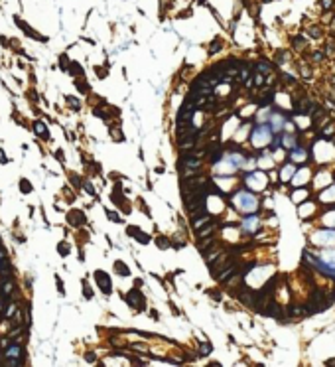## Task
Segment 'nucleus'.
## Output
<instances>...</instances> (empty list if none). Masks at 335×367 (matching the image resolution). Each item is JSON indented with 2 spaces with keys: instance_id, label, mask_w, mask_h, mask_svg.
<instances>
[{
  "instance_id": "obj_26",
  "label": "nucleus",
  "mask_w": 335,
  "mask_h": 367,
  "mask_svg": "<svg viewBox=\"0 0 335 367\" xmlns=\"http://www.w3.org/2000/svg\"><path fill=\"white\" fill-rule=\"evenodd\" d=\"M77 87H79V91H83V93H87V85H85V83H81V81H79V83H77Z\"/></svg>"
},
{
  "instance_id": "obj_15",
  "label": "nucleus",
  "mask_w": 335,
  "mask_h": 367,
  "mask_svg": "<svg viewBox=\"0 0 335 367\" xmlns=\"http://www.w3.org/2000/svg\"><path fill=\"white\" fill-rule=\"evenodd\" d=\"M69 71L75 73V75H83V69L79 67V63H71V65H69Z\"/></svg>"
},
{
  "instance_id": "obj_14",
  "label": "nucleus",
  "mask_w": 335,
  "mask_h": 367,
  "mask_svg": "<svg viewBox=\"0 0 335 367\" xmlns=\"http://www.w3.org/2000/svg\"><path fill=\"white\" fill-rule=\"evenodd\" d=\"M256 225H258V223H256V219H248L246 223H245V231H255V229H256Z\"/></svg>"
},
{
  "instance_id": "obj_16",
  "label": "nucleus",
  "mask_w": 335,
  "mask_h": 367,
  "mask_svg": "<svg viewBox=\"0 0 335 367\" xmlns=\"http://www.w3.org/2000/svg\"><path fill=\"white\" fill-rule=\"evenodd\" d=\"M213 231H215V225H209L207 229H197V233H199V237H205V235L213 233Z\"/></svg>"
},
{
  "instance_id": "obj_17",
  "label": "nucleus",
  "mask_w": 335,
  "mask_h": 367,
  "mask_svg": "<svg viewBox=\"0 0 335 367\" xmlns=\"http://www.w3.org/2000/svg\"><path fill=\"white\" fill-rule=\"evenodd\" d=\"M156 245H158L160 249H166V247H168V239H166V237H158V239H156Z\"/></svg>"
},
{
  "instance_id": "obj_11",
  "label": "nucleus",
  "mask_w": 335,
  "mask_h": 367,
  "mask_svg": "<svg viewBox=\"0 0 335 367\" xmlns=\"http://www.w3.org/2000/svg\"><path fill=\"white\" fill-rule=\"evenodd\" d=\"M115 268H116V272L120 274V276H126V274H130L128 267H126L124 263H120V261H116V263H115Z\"/></svg>"
},
{
  "instance_id": "obj_24",
  "label": "nucleus",
  "mask_w": 335,
  "mask_h": 367,
  "mask_svg": "<svg viewBox=\"0 0 335 367\" xmlns=\"http://www.w3.org/2000/svg\"><path fill=\"white\" fill-rule=\"evenodd\" d=\"M258 71H260V73H268L270 69H268V65H266V63H260V65H258Z\"/></svg>"
},
{
  "instance_id": "obj_21",
  "label": "nucleus",
  "mask_w": 335,
  "mask_h": 367,
  "mask_svg": "<svg viewBox=\"0 0 335 367\" xmlns=\"http://www.w3.org/2000/svg\"><path fill=\"white\" fill-rule=\"evenodd\" d=\"M83 288H85V296H87V298H91V296H93V292H91V288H89L87 282H83Z\"/></svg>"
},
{
  "instance_id": "obj_31",
  "label": "nucleus",
  "mask_w": 335,
  "mask_h": 367,
  "mask_svg": "<svg viewBox=\"0 0 335 367\" xmlns=\"http://www.w3.org/2000/svg\"><path fill=\"white\" fill-rule=\"evenodd\" d=\"M109 217H111L112 221H118V215H116V213H112V211H109Z\"/></svg>"
},
{
  "instance_id": "obj_5",
  "label": "nucleus",
  "mask_w": 335,
  "mask_h": 367,
  "mask_svg": "<svg viewBox=\"0 0 335 367\" xmlns=\"http://www.w3.org/2000/svg\"><path fill=\"white\" fill-rule=\"evenodd\" d=\"M4 355H6L8 359H20V357H22V347H20L18 343H10ZM20 361H22V359H20Z\"/></svg>"
},
{
  "instance_id": "obj_33",
  "label": "nucleus",
  "mask_w": 335,
  "mask_h": 367,
  "mask_svg": "<svg viewBox=\"0 0 335 367\" xmlns=\"http://www.w3.org/2000/svg\"><path fill=\"white\" fill-rule=\"evenodd\" d=\"M0 162H2V164H6V156H4L2 150H0Z\"/></svg>"
},
{
  "instance_id": "obj_12",
  "label": "nucleus",
  "mask_w": 335,
  "mask_h": 367,
  "mask_svg": "<svg viewBox=\"0 0 335 367\" xmlns=\"http://www.w3.org/2000/svg\"><path fill=\"white\" fill-rule=\"evenodd\" d=\"M128 235H134V237H138V241H142V243H146V241L150 239V237L146 235V233H140V231H138V229H134V227H130V229H128Z\"/></svg>"
},
{
  "instance_id": "obj_29",
  "label": "nucleus",
  "mask_w": 335,
  "mask_h": 367,
  "mask_svg": "<svg viewBox=\"0 0 335 367\" xmlns=\"http://www.w3.org/2000/svg\"><path fill=\"white\" fill-rule=\"evenodd\" d=\"M248 77V69L245 67V69H242V71H241V79H246Z\"/></svg>"
},
{
  "instance_id": "obj_32",
  "label": "nucleus",
  "mask_w": 335,
  "mask_h": 367,
  "mask_svg": "<svg viewBox=\"0 0 335 367\" xmlns=\"http://www.w3.org/2000/svg\"><path fill=\"white\" fill-rule=\"evenodd\" d=\"M61 67H63V69H65V67H67V57H65V55H63V57H61Z\"/></svg>"
},
{
  "instance_id": "obj_27",
  "label": "nucleus",
  "mask_w": 335,
  "mask_h": 367,
  "mask_svg": "<svg viewBox=\"0 0 335 367\" xmlns=\"http://www.w3.org/2000/svg\"><path fill=\"white\" fill-rule=\"evenodd\" d=\"M219 46H221L219 42H213V46H211V53H215V51H217V50H219Z\"/></svg>"
},
{
  "instance_id": "obj_22",
  "label": "nucleus",
  "mask_w": 335,
  "mask_h": 367,
  "mask_svg": "<svg viewBox=\"0 0 335 367\" xmlns=\"http://www.w3.org/2000/svg\"><path fill=\"white\" fill-rule=\"evenodd\" d=\"M83 188H85V190H87V192L91 193V196H95V190H93V186H91V184H87V182H85V184H83Z\"/></svg>"
},
{
  "instance_id": "obj_30",
  "label": "nucleus",
  "mask_w": 335,
  "mask_h": 367,
  "mask_svg": "<svg viewBox=\"0 0 335 367\" xmlns=\"http://www.w3.org/2000/svg\"><path fill=\"white\" fill-rule=\"evenodd\" d=\"M71 182L75 184V186H81V182H79V178H77V176H71Z\"/></svg>"
},
{
  "instance_id": "obj_3",
  "label": "nucleus",
  "mask_w": 335,
  "mask_h": 367,
  "mask_svg": "<svg viewBox=\"0 0 335 367\" xmlns=\"http://www.w3.org/2000/svg\"><path fill=\"white\" fill-rule=\"evenodd\" d=\"M95 278H97V282H99V286L102 288V292H105V294H111L112 286H111L109 274H107L105 271H97V272H95Z\"/></svg>"
},
{
  "instance_id": "obj_2",
  "label": "nucleus",
  "mask_w": 335,
  "mask_h": 367,
  "mask_svg": "<svg viewBox=\"0 0 335 367\" xmlns=\"http://www.w3.org/2000/svg\"><path fill=\"white\" fill-rule=\"evenodd\" d=\"M126 300H128V304L132 306V308H136V310H142L144 308V296L140 294V290H130V292L126 294Z\"/></svg>"
},
{
  "instance_id": "obj_25",
  "label": "nucleus",
  "mask_w": 335,
  "mask_h": 367,
  "mask_svg": "<svg viewBox=\"0 0 335 367\" xmlns=\"http://www.w3.org/2000/svg\"><path fill=\"white\" fill-rule=\"evenodd\" d=\"M211 352V345H201V355H207Z\"/></svg>"
},
{
  "instance_id": "obj_18",
  "label": "nucleus",
  "mask_w": 335,
  "mask_h": 367,
  "mask_svg": "<svg viewBox=\"0 0 335 367\" xmlns=\"http://www.w3.org/2000/svg\"><path fill=\"white\" fill-rule=\"evenodd\" d=\"M20 190H22V192H32V184L22 180V182H20Z\"/></svg>"
},
{
  "instance_id": "obj_4",
  "label": "nucleus",
  "mask_w": 335,
  "mask_h": 367,
  "mask_svg": "<svg viewBox=\"0 0 335 367\" xmlns=\"http://www.w3.org/2000/svg\"><path fill=\"white\" fill-rule=\"evenodd\" d=\"M8 272H10V259L6 255V251L2 249V245H0V274H2V278H6Z\"/></svg>"
},
{
  "instance_id": "obj_8",
  "label": "nucleus",
  "mask_w": 335,
  "mask_h": 367,
  "mask_svg": "<svg viewBox=\"0 0 335 367\" xmlns=\"http://www.w3.org/2000/svg\"><path fill=\"white\" fill-rule=\"evenodd\" d=\"M34 130H36V134L37 136H41V138H50V132H47V126L44 125V122H34Z\"/></svg>"
},
{
  "instance_id": "obj_7",
  "label": "nucleus",
  "mask_w": 335,
  "mask_h": 367,
  "mask_svg": "<svg viewBox=\"0 0 335 367\" xmlns=\"http://www.w3.org/2000/svg\"><path fill=\"white\" fill-rule=\"evenodd\" d=\"M264 132H266V128L260 126L256 130V134H252V142H255V144H262L266 138H270V134H264Z\"/></svg>"
},
{
  "instance_id": "obj_23",
  "label": "nucleus",
  "mask_w": 335,
  "mask_h": 367,
  "mask_svg": "<svg viewBox=\"0 0 335 367\" xmlns=\"http://www.w3.org/2000/svg\"><path fill=\"white\" fill-rule=\"evenodd\" d=\"M67 101H69V105H71V107H75V109H79V103H77V99H73V97H67Z\"/></svg>"
},
{
  "instance_id": "obj_20",
  "label": "nucleus",
  "mask_w": 335,
  "mask_h": 367,
  "mask_svg": "<svg viewBox=\"0 0 335 367\" xmlns=\"http://www.w3.org/2000/svg\"><path fill=\"white\" fill-rule=\"evenodd\" d=\"M57 249H59V253H61V255H67V253H69V247L65 245V243H61V245H59Z\"/></svg>"
},
{
  "instance_id": "obj_1",
  "label": "nucleus",
  "mask_w": 335,
  "mask_h": 367,
  "mask_svg": "<svg viewBox=\"0 0 335 367\" xmlns=\"http://www.w3.org/2000/svg\"><path fill=\"white\" fill-rule=\"evenodd\" d=\"M235 203H237V207H241L242 213H252L256 209V197L250 196V193H237Z\"/></svg>"
},
{
  "instance_id": "obj_28",
  "label": "nucleus",
  "mask_w": 335,
  "mask_h": 367,
  "mask_svg": "<svg viewBox=\"0 0 335 367\" xmlns=\"http://www.w3.org/2000/svg\"><path fill=\"white\" fill-rule=\"evenodd\" d=\"M55 282H57V288H59V292H65V290H63V284H61V280H59V278H55Z\"/></svg>"
},
{
  "instance_id": "obj_9",
  "label": "nucleus",
  "mask_w": 335,
  "mask_h": 367,
  "mask_svg": "<svg viewBox=\"0 0 335 367\" xmlns=\"http://www.w3.org/2000/svg\"><path fill=\"white\" fill-rule=\"evenodd\" d=\"M18 26H20V28H22L24 32H28V34H30L32 38H34V40H41V42H46V38H44V36H40L37 32H34V30L30 28V26H26L24 22H20V20H18Z\"/></svg>"
},
{
  "instance_id": "obj_6",
  "label": "nucleus",
  "mask_w": 335,
  "mask_h": 367,
  "mask_svg": "<svg viewBox=\"0 0 335 367\" xmlns=\"http://www.w3.org/2000/svg\"><path fill=\"white\" fill-rule=\"evenodd\" d=\"M67 221H69L71 225H83V223H85V215L75 209V211H71V213L67 215Z\"/></svg>"
},
{
  "instance_id": "obj_13",
  "label": "nucleus",
  "mask_w": 335,
  "mask_h": 367,
  "mask_svg": "<svg viewBox=\"0 0 335 367\" xmlns=\"http://www.w3.org/2000/svg\"><path fill=\"white\" fill-rule=\"evenodd\" d=\"M203 221H209V215H203V217H193V227L195 229H199L201 227V223Z\"/></svg>"
},
{
  "instance_id": "obj_10",
  "label": "nucleus",
  "mask_w": 335,
  "mask_h": 367,
  "mask_svg": "<svg viewBox=\"0 0 335 367\" xmlns=\"http://www.w3.org/2000/svg\"><path fill=\"white\" fill-rule=\"evenodd\" d=\"M10 292H12V284L4 280V282H2V286H0V296H2V298L6 300L8 296H10Z\"/></svg>"
},
{
  "instance_id": "obj_19",
  "label": "nucleus",
  "mask_w": 335,
  "mask_h": 367,
  "mask_svg": "<svg viewBox=\"0 0 335 367\" xmlns=\"http://www.w3.org/2000/svg\"><path fill=\"white\" fill-rule=\"evenodd\" d=\"M292 158L302 160V158H306V152H304V150H294V152H292Z\"/></svg>"
}]
</instances>
